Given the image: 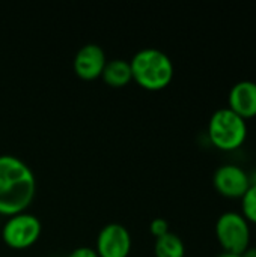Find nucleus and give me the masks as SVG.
Wrapping results in <instances>:
<instances>
[{"label": "nucleus", "instance_id": "obj_5", "mask_svg": "<svg viewBox=\"0 0 256 257\" xmlns=\"http://www.w3.org/2000/svg\"><path fill=\"white\" fill-rule=\"evenodd\" d=\"M41 220L27 211L9 215L2 226V239L15 250L32 247L41 236Z\"/></svg>", "mask_w": 256, "mask_h": 257}, {"label": "nucleus", "instance_id": "obj_9", "mask_svg": "<svg viewBox=\"0 0 256 257\" xmlns=\"http://www.w3.org/2000/svg\"><path fill=\"white\" fill-rule=\"evenodd\" d=\"M228 108L246 122L256 117V83L250 80L238 81L228 96Z\"/></svg>", "mask_w": 256, "mask_h": 257}, {"label": "nucleus", "instance_id": "obj_13", "mask_svg": "<svg viewBox=\"0 0 256 257\" xmlns=\"http://www.w3.org/2000/svg\"><path fill=\"white\" fill-rule=\"evenodd\" d=\"M149 230H151V233H152L155 238H160V236L166 235L167 232H170V229H169V221H167L166 218H163V217H155V218L151 221V224H149Z\"/></svg>", "mask_w": 256, "mask_h": 257}, {"label": "nucleus", "instance_id": "obj_8", "mask_svg": "<svg viewBox=\"0 0 256 257\" xmlns=\"http://www.w3.org/2000/svg\"><path fill=\"white\" fill-rule=\"evenodd\" d=\"M107 57L106 51L101 45L89 42L81 45L72 60V66L75 74L83 80H95L101 77L103 69L106 66Z\"/></svg>", "mask_w": 256, "mask_h": 257}, {"label": "nucleus", "instance_id": "obj_3", "mask_svg": "<svg viewBox=\"0 0 256 257\" xmlns=\"http://www.w3.org/2000/svg\"><path fill=\"white\" fill-rule=\"evenodd\" d=\"M208 137L220 151H237L247 139V122L228 107L219 108L210 117Z\"/></svg>", "mask_w": 256, "mask_h": 257}, {"label": "nucleus", "instance_id": "obj_2", "mask_svg": "<svg viewBox=\"0 0 256 257\" xmlns=\"http://www.w3.org/2000/svg\"><path fill=\"white\" fill-rule=\"evenodd\" d=\"M133 80L146 90H161L174 78V62L160 48L145 47L130 59Z\"/></svg>", "mask_w": 256, "mask_h": 257}, {"label": "nucleus", "instance_id": "obj_15", "mask_svg": "<svg viewBox=\"0 0 256 257\" xmlns=\"http://www.w3.org/2000/svg\"><path fill=\"white\" fill-rule=\"evenodd\" d=\"M241 256L243 257H256V248L255 247H253V248H252V247H249V248H247V250H246V251H244Z\"/></svg>", "mask_w": 256, "mask_h": 257}, {"label": "nucleus", "instance_id": "obj_6", "mask_svg": "<svg viewBox=\"0 0 256 257\" xmlns=\"http://www.w3.org/2000/svg\"><path fill=\"white\" fill-rule=\"evenodd\" d=\"M131 245V233L124 224L107 223L97 235L95 251L100 257H127Z\"/></svg>", "mask_w": 256, "mask_h": 257}, {"label": "nucleus", "instance_id": "obj_12", "mask_svg": "<svg viewBox=\"0 0 256 257\" xmlns=\"http://www.w3.org/2000/svg\"><path fill=\"white\" fill-rule=\"evenodd\" d=\"M241 215L247 220V223L256 224V184H252L241 197Z\"/></svg>", "mask_w": 256, "mask_h": 257}, {"label": "nucleus", "instance_id": "obj_7", "mask_svg": "<svg viewBox=\"0 0 256 257\" xmlns=\"http://www.w3.org/2000/svg\"><path fill=\"white\" fill-rule=\"evenodd\" d=\"M213 184L220 196L241 199L250 188V176L235 164H223L214 172Z\"/></svg>", "mask_w": 256, "mask_h": 257}, {"label": "nucleus", "instance_id": "obj_10", "mask_svg": "<svg viewBox=\"0 0 256 257\" xmlns=\"http://www.w3.org/2000/svg\"><path fill=\"white\" fill-rule=\"evenodd\" d=\"M101 77L112 87H122V86L128 84L133 80L130 60L121 59V57L107 60Z\"/></svg>", "mask_w": 256, "mask_h": 257}, {"label": "nucleus", "instance_id": "obj_11", "mask_svg": "<svg viewBox=\"0 0 256 257\" xmlns=\"http://www.w3.org/2000/svg\"><path fill=\"white\" fill-rule=\"evenodd\" d=\"M154 254L155 257H184L186 245L177 233L167 232L166 235L155 238Z\"/></svg>", "mask_w": 256, "mask_h": 257}, {"label": "nucleus", "instance_id": "obj_16", "mask_svg": "<svg viewBox=\"0 0 256 257\" xmlns=\"http://www.w3.org/2000/svg\"><path fill=\"white\" fill-rule=\"evenodd\" d=\"M219 257H243L241 254H231V253H222Z\"/></svg>", "mask_w": 256, "mask_h": 257}, {"label": "nucleus", "instance_id": "obj_14", "mask_svg": "<svg viewBox=\"0 0 256 257\" xmlns=\"http://www.w3.org/2000/svg\"><path fill=\"white\" fill-rule=\"evenodd\" d=\"M66 257H100L92 247H77Z\"/></svg>", "mask_w": 256, "mask_h": 257}, {"label": "nucleus", "instance_id": "obj_4", "mask_svg": "<svg viewBox=\"0 0 256 257\" xmlns=\"http://www.w3.org/2000/svg\"><path fill=\"white\" fill-rule=\"evenodd\" d=\"M216 236L223 253L243 254L250 247V227L238 212H225L217 218Z\"/></svg>", "mask_w": 256, "mask_h": 257}, {"label": "nucleus", "instance_id": "obj_1", "mask_svg": "<svg viewBox=\"0 0 256 257\" xmlns=\"http://www.w3.org/2000/svg\"><path fill=\"white\" fill-rule=\"evenodd\" d=\"M36 193V178L20 157L0 155V214L14 215L27 211Z\"/></svg>", "mask_w": 256, "mask_h": 257}]
</instances>
